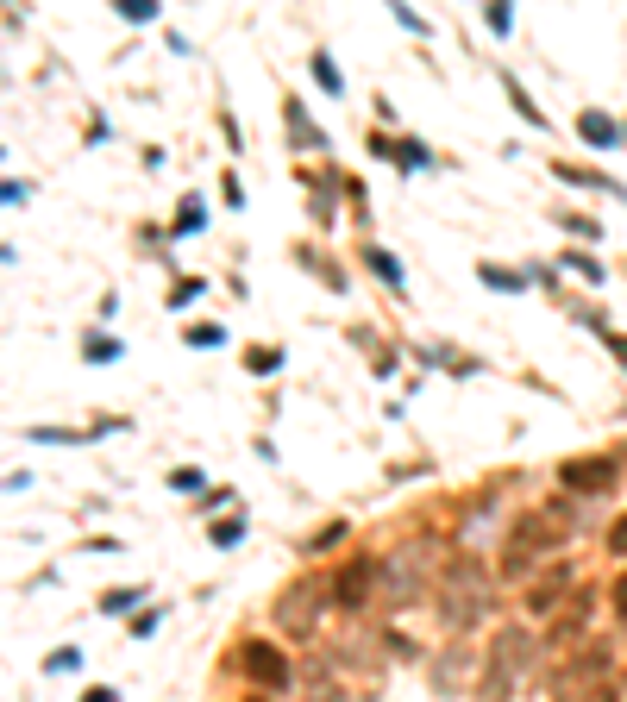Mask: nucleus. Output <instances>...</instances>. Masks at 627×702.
<instances>
[{"mask_svg":"<svg viewBox=\"0 0 627 702\" xmlns=\"http://www.w3.org/2000/svg\"><path fill=\"white\" fill-rule=\"evenodd\" d=\"M584 132L596 138V145H615V126H609V120H596V113H584Z\"/></svg>","mask_w":627,"mask_h":702,"instance_id":"nucleus-13","label":"nucleus"},{"mask_svg":"<svg viewBox=\"0 0 627 702\" xmlns=\"http://www.w3.org/2000/svg\"><path fill=\"white\" fill-rule=\"evenodd\" d=\"M483 602H490V577H483V565L477 558H446V571H439V583H433L439 627H446V634H464V627L483 615Z\"/></svg>","mask_w":627,"mask_h":702,"instance_id":"nucleus-2","label":"nucleus"},{"mask_svg":"<svg viewBox=\"0 0 627 702\" xmlns=\"http://www.w3.org/2000/svg\"><path fill=\"white\" fill-rule=\"evenodd\" d=\"M609 552H615V558H627V514H621V521L609 527Z\"/></svg>","mask_w":627,"mask_h":702,"instance_id":"nucleus-14","label":"nucleus"},{"mask_svg":"<svg viewBox=\"0 0 627 702\" xmlns=\"http://www.w3.org/2000/svg\"><path fill=\"white\" fill-rule=\"evenodd\" d=\"M559 702H621V684L609 677V684H590V690H577V696H559Z\"/></svg>","mask_w":627,"mask_h":702,"instance_id":"nucleus-12","label":"nucleus"},{"mask_svg":"<svg viewBox=\"0 0 627 702\" xmlns=\"http://www.w3.org/2000/svg\"><path fill=\"white\" fill-rule=\"evenodd\" d=\"M132 602H138V590H113V596H107V615H126Z\"/></svg>","mask_w":627,"mask_h":702,"instance_id":"nucleus-15","label":"nucleus"},{"mask_svg":"<svg viewBox=\"0 0 627 702\" xmlns=\"http://www.w3.org/2000/svg\"><path fill=\"white\" fill-rule=\"evenodd\" d=\"M427 590V546H396L383 558V577H377V596L389 608H408V602H421Z\"/></svg>","mask_w":627,"mask_h":702,"instance_id":"nucleus-3","label":"nucleus"},{"mask_svg":"<svg viewBox=\"0 0 627 702\" xmlns=\"http://www.w3.org/2000/svg\"><path fill=\"white\" fill-rule=\"evenodd\" d=\"M333 590H320L314 577H301V583H289L283 596H276V634H289V640H308L314 627H320V602H327Z\"/></svg>","mask_w":627,"mask_h":702,"instance_id":"nucleus-4","label":"nucleus"},{"mask_svg":"<svg viewBox=\"0 0 627 702\" xmlns=\"http://www.w3.org/2000/svg\"><path fill=\"white\" fill-rule=\"evenodd\" d=\"M565 483H571V489H609V483H615V464H609V458L565 464Z\"/></svg>","mask_w":627,"mask_h":702,"instance_id":"nucleus-10","label":"nucleus"},{"mask_svg":"<svg viewBox=\"0 0 627 702\" xmlns=\"http://www.w3.org/2000/svg\"><path fill=\"white\" fill-rule=\"evenodd\" d=\"M571 527H577V508H571V502L527 508L521 521L508 527V540H502V577H527L546 552H559V546L571 540Z\"/></svg>","mask_w":627,"mask_h":702,"instance_id":"nucleus-1","label":"nucleus"},{"mask_svg":"<svg viewBox=\"0 0 627 702\" xmlns=\"http://www.w3.org/2000/svg\"><path fill=\"white\" fill-rule=\"evenodd\" d=\"M533 665V640L527 627H502L496 646H490V671H483V696H508L515 690V677Z\"/></svg>","mask_w":627,"mask_h":702,"instance_id":"nucleus-5","label":"nucleus"},{"mask_svg":"<svg viewBox=\"0 0 627 702\" xmlns=\"http://www.w3.org/2000/svg\"><path fill=\"white\" fill-rule=\"evenodd\" d=\"M377 577H383V565L377 558H352L339 577H333V608H345V615H358V608L370 602V590H377Z\"/></svg>","mask_w":627,"mask_h":702,"instance_id":"nucleus-7","label":"nucleus"},{"mask_svg":"<svg viewBox=\"0 0 627 702\" xmlns=\"http://www.w3.org/2000/svg\"><path fill=\"white\" fill-rule=\"evenodd\" d=\"M565 590H571V565H546V571L527 577L521 608H527V615H552V608H565Z\"/></svg>","mask_w":627,"mask_h":702,"instance_id":"nucleus-9","label":"nucleus"},{"mask_svg":"<svg viewBox=\"0 0 627 702\" xmlns=\"http://www.w3.org/2000/svg\"><path fill=\"white\" fill-rule=\"evenodd\" d=\"M565 608H571V615H565L559 627H552V646H571V640H577V634H584V627H590V596H584V590H577V596H571Z\"/></svg>","mask_w":627,"mask_h":702,"instance_id":"nucleus-11","label":"nucleus"},{"mask_svg":"<svg viewBox=\"0 0 627 702\" xmlns=\"http://www.w3.org/2000/svg\"><path fill=\"white\" fill-rule=\"evenodd\" d=\"M609 671H615V652L609 646H590V652H577V659L552 677V702L559 696H577V690H590V684H609Z\"/></svg>","mask_w":627,"mask_h":702,"instance_id":"nucleus-6","label":"nucleus"},{"mask_svg":"<svg viewBox=\"0 0 627 702\" xmlns=\"http://www.w3.org/2000/svg\"><path fill=\"white\" fill-rule=\"evenodd\" d=\"M239 671L251 677V684H264V690H283V684H289V659H283V652H276L270 640L239 646Z\"/></svg>","mask_w":627,"mask_h":702,"instance_id":"nucleus-8","label":"nucleus"},{"mask_svg":"<svg viewBox=\"0 0 627 702\" xmlns=\"http://www.w3.org/2000/svg\"><path fill=\"white\" fill-rule=\"evenodd\" d=\"M615 615H621V621H627V571H621V577H615Z\"/></svg>","mask_w":627,"mask_h":702,"instance_id":"nucleus-16","label":"nucleus"}]
</instances>
